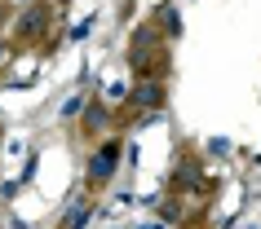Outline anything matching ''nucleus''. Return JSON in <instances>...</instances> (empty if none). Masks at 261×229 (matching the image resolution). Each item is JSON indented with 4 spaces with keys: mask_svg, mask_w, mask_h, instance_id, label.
Returning <instances> with one entry per match:
<instances>
[{
    "mask_svg": "<svg viewBox=\"0 0 261 229\" xmlns=\"http://www.w3.org/2000/svg\"><path fill=\"white\" fill-rule=\"evenodd\" d=\"M115 163H120V146H115V141H107V146L102 150H93V154H89V185H107L111 176H115Z\"/></svg>",
    "mask_w": 261,
    "mask_h": 229,
    "instance_id": "obj_1",
    "label": "nucleus"
},
{
    "mask_svg": "<svg viewBox=\"0 0 261 229\" xmlns=\"http://www.w3.org/2000/svg\"><path fill=\"white\" fill-rule=\"evenodd\" d=\"M40 22H44V14H40V9H31V14L22 18V36H36V31H40Z\"/></svg>",
    "mask_w": 261,
    "mask_h": 229,
    "instance_id": "obj_4",
    "label": "nucleus"
},
{
    "mask_svg": "<svg viewBox=\"0 0 261 229\" xmlns=\"http://www.w3.org/2000/svg\"><path fill=\"white\" fill-rule=\"evenodd\" d=\"M160 102H164V88L160 84H146V88L133 93V106H160Z\"/></svg>",
    "mask_w": 261,
    "mask_h": 229,
    "instance_id": "obj_2",
    "label": "nucleus"
},
{
    "mask_svg": "<svg viewBox=\"0 0 261 229\" xmlns=\"http://www.w3.org/2000/svg\"><path fill=\"white\" fill-rule=\"evenodd\" d=\"M84 216H89V203H75V207L62 216V229H80V225H84Z\"/></svg>",
    "mask_w": 261,
    "mask_h": 229,
    "instance_id": "obj_3",
    "label": "nucleus"
},
{
    "mask_svg": "<svg viewBox=\"0 0 261 229\" xmlns=\"http://www.w3.org/2000/svg\"><path fill=\"white\" fill-rule=\"evenodd\" d=\"M160 22H164L160 31H168V36H177V9H160Z\"/></svg>",
    "mask_w": 261,
    "mask_h": 229,
    "instance_id": "obj_5",
    "label": "nucleus"
}]
</instances>
